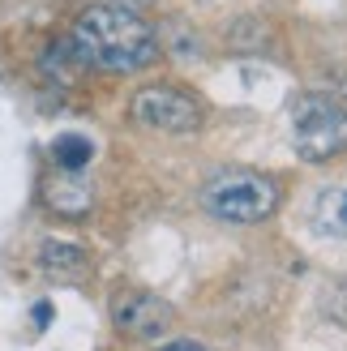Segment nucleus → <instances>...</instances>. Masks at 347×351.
<instances>
[{"label":"nucleus","instance_id":"1","mask_svg":"<svg viewBox=\"0 0 347 351\" xmlns=\"http://www.w3.org/2000/svg\"><path fill=\"white\" fill-rule=\"evenodd\" d=\"M69 47H73L77 64L99 69V73H137L159 56L154 26L133 5H120V0L82 9L73 30H69Z\"/></svg>","mask_w":347,"mask_h":351},{"label":"nucleus","instance_id":"2","mask_svg":"<svg viewBox=\"0 0 347 351\" xmlns=\"http://www.w3.org/2000/svg\"><path fill=\"white\" fill-rule=\"evenodd\" d=\"M202 206L219 223H266L279 210V184H274V176L232 167V171H219L202 189Z\"/></svg>","mask_w":347,"mask_h":351},{"label":"nucleus","instance_id":"3","mask_svg":"<svg viewBox=\"0 0 347 351\" xmlns=\"http://www.w3.org/2000/svg\"><path fill=\"white\" fill-rule=\"evenodd\" d=\"M291 146L309 163H326L347 150V103L304 95L291 112Z\"/></svg>","mask_w":347,"mask_h":351},{"label":"nucleus","instance_id":"4","mask_svg":"<svg viewBox=\"0 0 347 351\" xmlns=\"http://www.w3.org/2000/svg\"><path fill=\"white\" fill-rule=\"evenodd\" d=\"M129 116L133 125H142L150 133H167V137H184L202 129V108L180 86H142L129 103Z\"/></svg>","mask_w":347,"mask_h":351},{"label":"nucleus","instance_id":"5","mask_svg":"<svg viewBox=\"0 0 347 351\" xmlns=\"http://www.w3.org/2000/svg\"><path fill=\"white\" fill-rule=\"evenodd\" d=\"M112 326L125 339H142V343H159L171 326H176V308L154 291H116L112 295Z\"/></svg>","mask_w":347,"mask_h":351},{"label":"nucleus","instance_id":"6","mask_svg":"<svg viewBox=\"0 0 347 351\" xmlns=\"http://www.w3.org/2000/svg\"><path fill=\"white\" fill-rule=\"evenodd\" d=\"M34 261H39V270L47 278H60V283H77V278H86V270H91V253L73 240H43Z\"/></svg>","mask_w":347,"mask_h":351},{"label":"nucleus","instance_id":"7","mask_svg":"<svg viewBox=\"0 0 347 351\" xmlns=\"http://www.w3.org/2000/svg\"><path fill=\"white\" fill-rule=\"evenodd\" d=\"M309 223L318 236L347 240V184H326L309 202Z\"/></svg>","mask_w":347,"mask_h":351},{"label":"nucleus","instance_id":"8","mask_svg":"<svg viewBox=\"0 0 347 351\" xmlns=\"http://www.w3.org/2000/svg\"><path fill=\"white\" fill-rule=\"evenodd\" d=\"M47 206L56 210L60 219H86V215H91V206H95V193H91L86 180H77V171H69L64 180L47 184Z\"/></svg>","mask_w":347,"mask_h":351},{"label":"nucleus","instance_id":"9","mask_svg":"<svg viewBox=\"0 0 347 351\" xmlns=\"http://www.w3.org/2000/svg\"><path fill=\"white\" fill-rule=\"evenodd\" d=\"M51 159H56V167H64V171H82V167H91L95 146L86 142V137H77V133H60L56 142H51Z\"/></svg>","mask_w":347,"mask_h":351},{"label":"nucleus","instance_id":"10","mask_svg":"<svg viewBox=\"0 0 347 351\" xmlns=\"http://www.w3.org/2000/svg\"><path fill=\"white\" fill-rule=\"evenodd\" d=\"M154 351H211V347H206V343H198V339H171V343L154 347Z\"/></svg>","mask_w":347,"mask_h":351},{"label":"nucleus","instance_id":"11","mask_svg":"<svg viewBox=\"0 0 347 351\" xmlns=\"http://www.w3.org/2000/svg\"><path fill=\"white\" fill-rule=\"evenodd\" d=\"M120 5H133L137 9V5H150V0H120Z\"/></svg>","mask_w":347,"mask_h":351},{"label":"nucleus","instance_id":"12","mask_svg":"<svg viewBox=\"0 0 347 351\" xmlns=\"http://www.w3.org/2000/svg\"><path fill=\"white\" fill-rule=\"evenodd\" d=\"M343 103H347V86H343Z\"/></svg>","mask_w":347,"mask_h":351},{"label":"nucleus","instance_id":"13","mask_svg":"<svg viewBox=\"0 0 347 351\" xmlns=\"http://www.w3.org/2000/svg\"><path fill=\"white\" fill-rule=\"evenodd\" d=\"M206 5H211V0H206Z\"/></svg>","mask_w":347,"mask_h":351}]
</instances>
